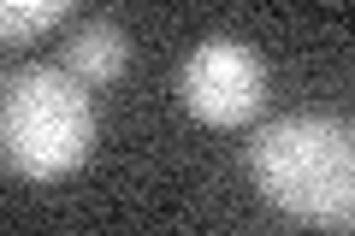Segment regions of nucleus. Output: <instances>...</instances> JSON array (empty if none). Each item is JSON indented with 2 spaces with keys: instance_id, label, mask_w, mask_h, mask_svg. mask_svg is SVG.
Returning <instances> with one entry per match:
<instances>
[{
  "instance_id": "nucleus-5",
  "label": "nucleus",
  "mask_w": 355,
  "mask_h": 236,
  "mask_svg": "<svg viewBox=\"0 0 355 236\" xmlns=\"http://www.w3.org/2000/svg\"><path fill=\"white\" fill-rule=\"evenodd\" d=\"M77 0H0V42H36L71 12Z\"/></svg>"
},
{
  "instance_id": "nucleus-2",
  "label": "nucleus",
  "mask_w": 355,
  "mask_h": 236,
  "mask_svg": "<svg viewBox=\"0 0 355 236\" xmlns=\"http://www.w3.org/2000/svg\"><path fill=\"white\" fill-rule=\"evenodd\" d=\"M95 89L65 65H24L0 89V160L30 183H60L95 154Z\"/></svg>"
},
{
  "instance_id": "nucleus-3",
  "label": "nucleus",
  "mask_w": 355,
  "mask_h": 236,
  "mask_svg": "<svg viewBox=\"0 0 355 236\" xmlns=\"http://www.w3.org/2000/svg\"><path fill=\"white\" fill-rule=\"evenodd\" d=\"M178 95L190 107V118H202L214 130H237L266 107V65L249 42L207 36L190 48V60L178 71Z\"/></svg>"
},
{
  "instance_id": "nucleus-1",
  "label": "nucleus",
  "mask_w": 355,
  "mask_h": 236,
  "mask_svg": "<svg viewBox=\"0 0 355 236\" xmlns=\"http://www.w3.org/2000/svg\"><path fill=\"white\" fill-rule=\"evenodd\" d=\"M249 177L266 207L314 230L355 224V136L331 112L272 118L249 142Z\"/></svg>"
},
{
  "instance_id": "nucleus-4",
  "label": "nucleus",
  "mask_w": 355,
  "mask_h": 236,
  "mask_svg": "<svg viewBox=\"0 0 355 236\" xmlns=\"http://www.w3.org/2000/svg\"><path fill=\"white\" fill-rule=\"evenodd\" d=\"M130 65V36L119 24H107V18H89V24L71 30V42H65V71L77 77L83 89H107L119 83Z\"/></svg>"
}]
</instances>
